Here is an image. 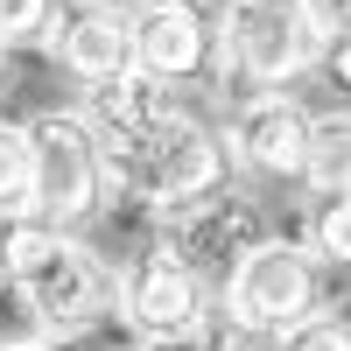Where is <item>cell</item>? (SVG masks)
<instances>
[{
  "instance_id": "11",
  "label": "cell",
  "mask_w": 351,
  "mask_h": 351,
  "mask_svg": "<svg viewBox=\"0 0 351 351\" xmlns=\"http://www.w3.org/2000/svg\"><path fill=\"white\" fill-rule=\"evenodd\" d=\"M302 183H309L316 197H330V190H351V112H316V120H309Z\"/></svg>"
},
{
  "instance_id": "2",
  "label": "cell",
  "mask_w": 351,
  "mask_h": 351,
  "mask_svg": "<svg viewBox=\"0 0 351 351\" xmlns=\"http://www.w3.org/2000/svg\"><path fill=\"white\" fill-rule=\"evenodd\" d=\"M218 71L225 84L239 77L253 92H281L288 77L324 64V36L309 28L302 0H225L218 14Z\"/></svg>"
},
{
  "instance_id": "13",
  "label": "cell",
  "mask_w": 351,
  "mask_h": 351,
  "mask_svg": "<svg viewBox=\"0 0 351 351\" xmlns=\"http://www.w3.org/2000/svg\"><path fill=\"white\" fill-rule=\"evenodd\" d=\"M302 246L324 260V267H351V190L330 197H309V225H302Z\"/></svg>"
},
{
  "instance_id": "18",
  "label": "cell",
  "mask_w": 351,
  "mask_h": 351,
  "mask_svg": "<svg viewBox=\"0 0 351 351\" xmlns=\"http://www.w3.org/2000/svg\"><path fill=\"white\" fill-rule=\"evenodd\" d=\"M302 14H309V28H316V36H344V28H351V0H302Z\"/></svg>"
},
{
  "instance_id": "15",
  "label": "cell",
  "mask_w": 351,
  "mask_h": 351,
  "mask_svg": "<svg viewBox=\"0 0 351 351\" xmlns=\"http://www.w3.org/2000/svg\"><path fill=\"white\" fill-rule=\"evenodd\" d=\"M274 351H351V316L316 309V316H302L295 330H281V337H274Z\"/></svg>"
},
{
  "instance_id": "6",
  "label": "cell",
  "mask_w": 351,
  "mask_h": 351,
  "mask_svg": "<svg viewBox=\"0 0 351 351\" xmlns=\"http://www.w3.org/2000/svg\"><path fill=\"white\" fill-rule=\"evenodd\" d=\"M162 218V246L183 260V267L211 288V281H225L239 260L267 239V225H260V211L246 197H232V190H218V197H197V204H176V211H155Z\"/></svg>"
},
{
  "instance_id": "7",
  "label": "cell",
  "mask_w": 351,
  "mask_h": 351,
  "mask_svg": "<svg viewBox=\"0 0 351 351\" xmlns=\"http://www.w3.org/2000/svg\"><path fill=\"white\" fill-rule=\"evenodd\" d=\"M43 49H49V64H64L71 77L112 84V77L134 71V14L120 0H71V8L49 14Z\"/></svg>"
},
{
  "instance_id": "19",
  "label": "cell",
  "mask_w": 351,
  "mask_h": 351,
  "mask_svg": "<svg viewBox=\"0 0 351 351\" xmlns=\"http://www.w3.org/2000/svg\"><path fill=\"white\" fill-rule=\"evenodd\" d=\"M324 64H330V77H337L344 92H351V28H344V36H330V43H324Z\"/></svg>"
},
{
  "instance_id": "21",
  "label": "cell",
  "mask_w": 351,
  "mask_h": 351,
  "mask_svg": "<svg viewBox=\"0 0 351 351\" xmlns=\"http://www.w3.org/2000/svg\"><path fill=\"white\" fill-rule=\"evenodd\" d=\"M8 56H14V43H8V36H0V77H8Z\"/></svg>"
},
{
  "instance_id": "14",
  "label": "cell",
  "mask_w": 351,
  "mask_h": 351,
  "mask_svg": "<svg viewBox=\"0 0 351 351\" xmlns=\"http://www.w3.org/2000/svg\"><path fill=\"white\" fill-rule=\"evenodd\" d=\"M56 344H71V337H56L36 316V302L21 295V281L0 274V351H56Z\"/></svg>"
},
{
  "instance_id": "5",
  "label": "cell",
  "mask_w": 351,
  "mask_h": 351,
  "mask_svg": "<svg viewBox=\"0 0 351 351\" xmlns=\"http://www.w3.org/2000/svg\"><path fill=\"white\" fill-rule=\"evenodd\" d=\"M112 309H120V324L134 330V344H169V337H190L197 324H211V288L155 239V246L120 260Z\"/></svg>"
},
{
  "instance_id": "8",
  "label": "cell",
  "mask_w": 351,
  "mask_h": 351,
  "mask_svg": "<svg viewBox=\"0 0 351 351\" xmlns=\"http://www.w3.org/2000/svg\"><path fill=\"white\" fill-rule=\"evenodd\" d=\"M309 120L295 92H253L232 106L225 127V155L253 169V176H302V148H309Z\"/></svg>"
},
{
  "instance_id": "3",
  "label": "cell",
  "mask_w": 351,
  "mask_h": 351,
  "mask_svg": "<svg viewBox=\"0 0 351 351\" xmlns=\"http://www.w3.org/2000/svg\"><path fill=\"white\" fill-rule=\"evenodd\" d=\"M316 309H324L316 302V253L302 239H274L267 232V239L218 281V316H225V330H239V337H281V330H295Z\"/></svg>"
},
{
  "instance_id": "22",
  "label": "cell",
  "mask_w": 351,
  "mask_h": 351,
  "mask_svg": "<svg viewBox=\"0 0 351 351\" xmlns=\"http://www.w3.org/2000/svg\"><path fill=\"white\" fill-rule=\"evenodd\" d=\"M56 351H71V344H56Z\"/></svg>"
},
{
  "instance_id": "17",
  "label": "cell",
  "mask_w": 351,
  "mask_h": 351,
  "mask_svg": "<svg viewBox=\"0 0 351 351\" xmlns=\"http://www.w3.org/2000/svg\"><path fill=\"white\" fill-rule=\"evenodd\" d=\"M134 351H239V330H225V316L197 324L190 337H169V344H134Z\"/></svg>"
},
{
  "instance_id": "10",
  "label": "cell",
  "mask_w": 351,
  "mask_h": 351,
  "mask_svg": "<svg viewBox=\"0 0 351 351\" xmlns=\"http://www.w3.org/2000/svg\"><path fill=\"white\" fill-rule=\"evenodd\" d=\"M84 120H92L99 141H148L169 120H183V106H176V84H162L148 71H127V77H112V84H92Z\"/></svg>"
},
{
  "instance_id": "12",
  "label": "cell",
  "mask_w": 351,
  "mask_h": 351,
  "mask_svg": "<svg viewBox=\"0 0 351 351\" xmlns=\"http://www.w3.org/2000/svg\"><path fill=\"white\" fill-rule=\"evenodd\" d=\"M0 218H36V148L28 120H0Z\"/></svg>"
},
{
  "instance_id": "4",
  "label": "cell",
  "mask_w": 351,
  "mask_h": 351,
  "mask_svg": "<svg viewBox=\"0 0 351 351\" xmlns=\"http://www.w3.org/2000/svg\"><path fill=\"white\" fill-rule=\"evenodd\" d=\"M36 148V218L56 232H77L106 204V169H99V134L84 112H36L28 120Z\"/></svg>"
},
{
  "instance_id": "9",
  "label": "cell",
  "mask_w": 351,
  "mask_h": 351,
  "mask_svg": "<svg viewBox=\"0 0 351 351\" xmlns=\"http://www.w3.org/2000/svg\"><path fill=\"white\" fill-rule=\"evenodd\" d=\"M211 64V21L197 8H141L134 14V71L183 84Z\"/></svg>"
},
{
  "instance_id": "1",
  "label": "cell",
  "mask_w": 351,
  "mask_h": 351,
  "mask_svg": "<svg viewBox=\"0 0 351 351\" xmlns=\"http://www.w3.org/2000/svg\"><path fill=\"white\" fill-rule=\"evenodd\" d=\"M0 274L21 281V295L36 302V316L56 337L92 330L112 309V274L106 260L77 239V232H56L43 218H0Z\"/></svg>"
},
{
  "instance_id": "20",
  "label": "cell",
  "mask_w": 351,
  "mask_h": 351,
  "mask_svg": "<svg viewBox=\"0 0 351 351\" xmlns=\"http://www.w3.org/2000/svg\"><path fill=\"white\" fill-rule=\"evenodd\" d=\"M141 8H197V0H141Z\"/></svg>"
},
{
  "instance_id": "16",
  "label": "cell",
  "mask_w": 351,
  "mask_h": 351,
  "mask_svg": "<svg viewBox=\"0 0 351 351\" xmlns=\"http://www.w3.org/2000/svg\"><path fill=\"white\" fill-rule=\"evenodd\" d=\"M49 14H56V0H0V36L8 43H43Z\"/></svg>"
}]
</instances>
